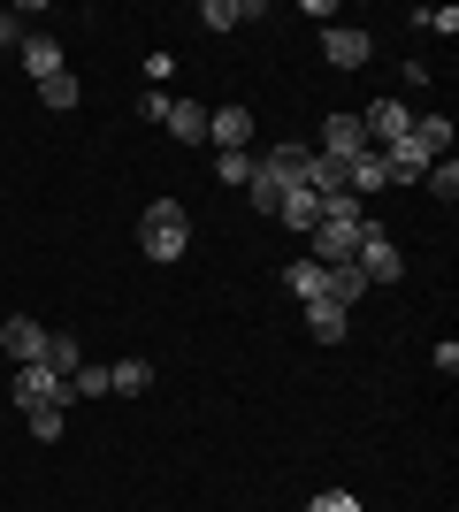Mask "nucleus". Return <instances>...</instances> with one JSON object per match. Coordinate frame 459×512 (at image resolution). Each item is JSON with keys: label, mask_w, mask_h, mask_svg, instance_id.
Segmentation results:
<instances>
[{"label": "nucleus", "mask_w": 459, "mask_h": 512, "mask_svg": "<svg viewBox=\"0 0 459 512\" xmlns=\"http://www.w3.org/2000/svg\"><path fill=\"white\" fill-rule=\"evenodd\" d=\"M406 146H414L421 161H437V153L452 146V123H444V115H414V130H406Z\"/></svg>", "instance_id": "nucleus-13"}, {"label": "nucleus", "mask_w": 459, "mask_h": 512, "mask_svg": "<svg viewBox=\"0 0 459 512\" xmlns=\"http://www.w3.org/2000/svg\"><path fill=\"white\" fill-rule=\"evenodd\" d=\"M207 138H215L222 153H245L253 146V107H215V115H207Z\"/></svg>", "instance_id": "nucleus-9"}, {"label": "nucleus", "mask_w": 459, "mask_h": 512, "mask_svg": "<svg viewBox=\"0 0 459 512\" xmlns=\"http://www.w3.org/2000/svg\"><path fill=\"white\" fill-rule=\"evenodd\" d=\"M39 367H54V375H77V367H85V352H77V337H69V329H46V352H39Z\"/></svg>", "instance_id": "nucleus-14"}, {"label": "nucleus", "mask_w": 459, "mask_h": 512, "mask_svg": "<svg viewBox=\"0 0 459 512\" xmlns=\"http://www.w3.org/2000/svg\"><path fill=\"white\" fill-rule=\"evenodd\" d=\"M245 192H253V207H268V214L284 207V184H276L268 169H253V184H245Z\"/></svg>", "instance_id": "nucleus-23"}, {"label": "nucleus", "mask_w": 459, "mask_h": 512, "mask_svg": "<svg viewBox=\"0 0 459 512\" xmlns=\"http://www.w3.org/2000/svg\"><path fill=\"white\" fill-rule=\"evenodd\" d=\"M360 130H368V146H398V138L414 130V107L406 100H375L368 115H360Z\"/></svg>", "instance_id": "nucleus-4"}, {"label": "nucleus", "mask_w": 459, "mask_h": 512, "mask_svg": "<svg viewBox=\"0 0 459 512\" xmlns=\"http://www.w3.org/2000/svg\"><path fill=\"white\" fill-rule=\"evenodd\" d=\"M352 268H360L368 283H398V276H406V260H398V245H391L383 230L360 237V260H352Z\"/></svg>", "instance_id": "nucleus-5"}, {"label": "nucleus", "mask_w": 459, "mask_h": 512, "mask_svg": "<svg viewBox=\"0 0 459 512\" xmlns=\"http://www.w3.org/2000/svg\"><path fill=\"white\" fill-rule=\"evenodd\" d=\"M23 421H31V436H39V444H54V436H62V406H39V413H23Z\"/></svg>", "instance_id": "nucleus-25"}, {"label": "nucleus", "mask_w": 459, "mask_h": 512, "mask_svg": "<svg viewBox=\"0 0 459 512\" xmlns=\"http://www.w3.org/2000/svg\"><path fill=\"white\" fill-rule=\"evenodd\" d=\"M161 123H169L184 146H199V138H207V107H199V100H169V107H161Z\"/></svg>", "instance_id": "nucleus-12"}, {"label": "nucleus", "mask_w": 459, "mask_h": 512, "mask_svg": "<svg viewBox=\"0 0 459 512\" xmlns=\"http://www.w3.org/2000/svg\"><path fill=\"white\" fill-rule=\"evenodd\" d=\"M108 383L123 390V398H138V390H153V367H146V360H115V367H108Z\"/></svg>", "instance_id": "nucleus-20"}, {"label": "nucleus", "mask_w": 459, "mask_h": 512, "mask_svg": "<svg viewBox=\"0 0 459 512\" xmlns=\"http://www.w3.org/2000/svg\"><path fill=\"white\" fill-rule=\"evenodd\" d=\"M306 329H314L322 344H337L352 329V314H345V306H329V299H306Z\"/></svg>", "instance_id": "nucleus-16"}, {"label": "nucleus", "mask_w": 459, "mask_h": 512, "mask_svg": "<svg viewBox=\"0 0 459 512\" xmlns=\"http://www.w3.org/2000/svg\"><path fill=\"white\" fill-rule=\"evenodd\" d=\"M184 245H192V214L176 207V199H153V207L138 214V253L146 260H184Z\"/></svg>", "instance_id": "nucleus-1"}, {"label": "nucleus", "mask_w": 459, "mask_h": 512, "mask_svg": "<svg viewBox=\"0 0 459 512\" xmlns=\"http://www.w3.org/2000/svg\"><path fill=\"white\" fill-rule=\"evenodd\" d=\"M16 406L23 413H39V406H69V390H62V375H54V367H16Z\"/></svg>", "instance_id": "nucleus-3"}, {"label": "nucleus", "mask_w": 459, "mask_h": 512, "mask_svg": "<svg viewBox=\"0 0 459 512\" xmlns=\"http://www.w3.org/2000/svg\"><path fill=\"white\" fill-rule=\"evenodd\" d=\"M429 192H437V199H459V169H452V161H429Z\"/></svg>", "instance_id": "nucleus-26"}, {"label": "nucleus", "mask_w": 459, "mask_h": 512, "mask_svg": "<svg viewBox=\"0 0 459 512\" xmlns=\"http://www.w3.org/2000/svg\"><path fill=\"white\" fill-rule=\"evenodd\" d=\"M215 176L222 184H253V153H215Z\"/></svg>", "instance_id": "nucleus-22"}, {"label": "nucleus", "mask_w": 459, "mask_h": 512, "mask_svg": "<svg viewBox=\"0 0 459 512\" xmlns=\"http://www.w3.org/2000/svg\"><path fill=\"white\" fill-rule=\"evenodd\" d=\"M16 54H23V69H31L39 85L69 69V62H62V39H54V31H31V39H16Z\"/></svg>", "instance_id": "nucleus-10"}, {"label": "nucleus", "mask_w": 459, "mask_h": 512, "mask_svg": "<svg viewBox=\"0 0 459 512\" xmlns=\"http://www.w3.org/2000/svg\"><path fill=\"white\" fill-rule=\"evenodd\" d=\"M39 100H46V107H77V69H62V77H46V85H39Z\"/></svg>", "instance_id": "nucleus-21"}, {"label": "nucleus", "mask_w": 459, "mask_h": 512, "mask_svg": "<svg viewBox=\"0 0 459 512\" xmlns=\"http://www.w3.org/2000/svg\"><path fill=\"white\" fill-rule=\"evenodd\" d=\"M8 39H16V16H0V54H8Z\"/></svg>", "instance_id": "nucleus-29"}, {"label": "nucleus", "mask_w": 459, "mask_h": 512, "mask_svg": "<svg viewBox=\"0 0 459 512\" xmlns=\"http://www.w3.org/2000/svg\"><path fill=\"white\" fill-rule=\"evenodd\" d=\"M306 512H360V497H352V490H322Z\"/></svg>", "instance_id": "nucleus-27"}, {"label": "nucleus", "mask_w": 459, "mask_h": 512, "mask_svg": "<svg viewBox=\"0 0 459 512\" xmlns=\"http://www.w3.org/2000/svg\"><path fill=\"white\" fill-rule=\"evenodd\" d=\"M62 390H69V406H77V398H115V383H108V367H92V360L77 367V375H69Z\"/></svg>", "instance_id": "nucleus-19"}, {"label": "nucleus", "mask_w": 459, "mask_h": 512, "mask_svg": "<svg viewBox=\"0 0 459 512\" xmlns=\"http://www.w3.org/2000/svg\"><path fill=\"white\" fill-rule=\"evenodd\" d=\"M291 291H299V299H322V260H299V268H291Z\"/></svg>", "instance_id": "nucleus-24"}, {"label": "nucleus", "mask_w": 459, "mask_h": 512, "mask_svg": "<svg viewBox=\"0 0 459 512\" xmlns=\"http://www.w3.org/2000/svg\"><path fill=\"white\" fill-rule=\"evenodd\" d=\"M306 237H314V260H322V268H352V260H360V237H368V214H322Z\"/></svg>", "instance_id": "nucleus-2"}, {"label": "nucleus", "mask_w": 459, "mask_h": 512, "mask_svg": "<svg viewBox=\"0 0 459 512\" xmlns=\"http://www.w3.org/2000/svg\"><path fill=\"white\" fill-rule=\"evenodd\" d=\"M276 222H291V230H314V222H322V199L306 192V184H291L284 207H276Z\"/></svg>", "instance_id": "nucleus-18"}, {"label": "nucleus", "mask_w": 459, "mask_h": 512, "mask_svg": "<svg viewBox=\"0 0 459 512\" xmlns=\"http://www.w3.org/2000/svg\"><path fill=\"white\" fill-rule=\"evenodd\" d=\"M253 16H261V0H207V8H199L207 31H238V23H253Z\"/></svg>", "instance_id": "nucleus-15"}, {"label": "nucleus", "mask_w": 459, "mask_h": 512, "mask_svg": "<svg viewBox=\"0 0 459 512\" xmlns=\"http://www.w3.org/2000/svg\"><path fill=\"white\" fill-rule=\"evenodd\" d=\"M360 291H368V276H360V268H322V299H329V306H345V314H352V299H360Z\"/></svg>", "instance_id": "nucleus-17"}, {"label": "nucleus", "mask_w": 459, "mask_h": 512, "mask_svg": "<svg viewBox=\"0 0 459 512\" xmlns=\"http://www.w3.org/2000/svg\"><path fill=\"white\" fill-rule=\"evenodd\" d=\"M322 153H329V161H345V169L360 161V153H375L368 130H360V115H329V123H322Z\"/></svg>", "instance_id": "nucleus-6"}, {"label": "nucleus", "mask_w": 459, "mask_h": 512, "mask_svg": "<svg viewBox=\"0 0 459 512\" xmlns=\"http://www.w3.org/2000/svg\"><path fill=\"white\" fill-rule=\"evenodd\" d=\"M306 161H314V146H299V138H291V146H268V153H261V169L276 176L284 192H291V184H306Z\"/></svg>", "instance_id": "nucleus-11"}, {"label": "nucleus", "mask_w": 459, "mask_h": 512, "mask_svg": "<svg viewBox=\"0 0 459 512\" xmlns=\"http://www.w3.org/2000/svg\"><path fill=\"white\" fill-rule=\"evenodd\" d=\"M46 352V329L31 314H16V321H0V360H16V367H31Z\"/></svg>", "instance_id": "nucleus-7"}, {"label": "nucleus", "mask_w": 459, "mask_h": 512, "mask_svg": "<svg viewBox=\"0 0 459 512\" xmlns=\"http://www.w3.org/2000/svg\"><path fill=\"white\" fill-rule=\"evenodd\" d=\"M414 23H421V31H459V16H452V8H421Z\"/></svg>", "instance_id": "nucleus-28"}, {"label": "nucleus", "mask_w": 459, "mask_h": 512, "mask_svg": "<svg viewBox=\"0 0 459 512\" xmlns=\"http://www.w3.org/2000/svg\"><path fill=\"white\" fill-rule=\"evenodd\" d=\"M322 54H329V69H360V62H368V31H360V23H329Z\"/></svg>", "instance_id": "nucleus-8"}]
</instances>
